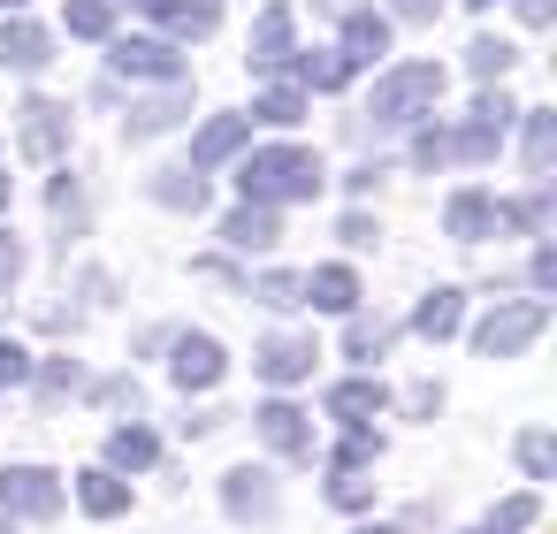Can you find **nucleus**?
Instances as JSON below:
<instances>
[{
	"label": "nucleus",
	"instance_id": "obj_32",
	"mask_svg": "<svg viewBox=\"0 0 557 534\" xmlns=\"http://www.w3.org/2000/svg\"><path fill=\"white\" fill-rule=\"evenodd\" d=\"M511 62H519V54H511L504 39H473V47H466V70H473V77H504Z\"/></svg>",
	"mask_w": 557,
	"mask_h": 534
},
{
	"label": "nucleus",
	"instance_id": "obj_24",
	"mask_svg": "<svg viewBox=\"0 0 557 534\" xmlns=\"http://www.w3.org/2000/svg\"><path fill=\"white\" fill-rule=\"evenodd\" d=\"M496 146H504V131H496V123H481V115H466V123L450 131V161H466V169L496 161Z\"/></svg>",
	"mask_w": 557,
	"mask_h": 534
},
{
	"label": "nucleus",
	"instance_id": "obj_14",
	"mask_svg": "<svg viewBox=\"0 0 557 534\" xmlns=\"http://www.w3.org/2000/svg\"><path fill=\"white\" fill-rule=\"evenodd\" d=\"M336 54H344L351 70H359V62H382V54H389V16L351 9V16H344V47H336Z\"/></svg>",
	"mask_w": 557,
	"mask_h": 534
},
{
	"label": "nucleus",
	"instance_id": "obj_38",
	"mask_svg": "<svg viewBox=\"0 0 557 534\" xmlns=\"http://www.w3.org/2000/svg\"><path fill=\"white\" fill-rule=\"evenodd\" d=\"M450 161V131H420L412 138V169H443Z\"/></svg>",
	"mask_w": 557,
	"mask_h": 534
},
{
	"label": "nucleus",
	"instance_id": "obj_29",
	"mask_svg": "<svg viewBox=\"0 0 557 534\" xmlns=\"http://www.w3.org/2000/svg\"><path fill=\"white\" fill-rule=\"evenodd\" d=\"M252 298H260L268 313H290V306H306V275H283V268H268V275H252Z\"/></svg>",
	"mask_w": 557,
	"mask_h": 534
},
{
	"label": "nucleus",
	"instance_id": "obj_36",
	"mask_svg": "<svg viewBox=\"0 0 557 534\" xmlns=\"http://www.w3.org/2000/svg\"><path fill=\"white\" fill-rule=\"evenodd\" d=\"M534 511H542L534 496H511V504H496V511H488V526H496V534H519V526H534Z\"/></svg>",
	"mask_w": 557,
	"mask_h": 534
},
{
	"label": "nucleus",
	"instance_id": "obj_31",
	"mask_svg": "<svg viewBox=\"0 0 557 534\" xmlns=\"http://www.w3.org/2000/svg\"><path fill=\"white\" fill-rule=\"evenodd\" d=\"M70 32L77 39H108L115 32V0H70Z\"/></svg>",
	"mask_w": 557,
	"mask_h": 534
},
{
	"label": "nucleus",
	"instance_id": "obj_40",
	"mask_svg": "<svg viewBox=\"0 0 557 534\" xmlns=\"http://www.w3.org/2000/svg\"><path fill=\"white\" fill-rule=\"evenodd\" d=\"M16 275H24V245H16L9 229H0V290H9Z\"/></svg>",
	"mask_w": 557,
	"mask_h": 534
},
{
	"label": "nucleus",
	"instance_id": "obj_42",
	"mask_svg": "<svg viewBox=\"0 0 557 534\" xmlns=\"http://www.w3.org/2000/svg\"><path fill=\"white\" fill-rule=\"evenodd\" d=\"M389 16H405V24H435V16H443V0H389Z\"/></svg>",
	"mask_w": 557,
	"mask_h": 534
},
{
	"label": "nucleus",
	"instance_id": "obj_25",
	"mask_svg": "<svg viewBox=\"0 0 557 534\" xmlns=\"http://www.w3.org/2000/svg\"><path fill=\"white\" fill-rule=\"evenodd\" d=\"M153 458H161V443H153V427H138V420L108 435V465H123V473H146Z\"/></svg>",
	"mask_w": 557,
	"mask_h": 534
},
{
	"label": "nucleus",
	"instance_id": "obj_28",
	"mask_svg": "<svg viewBox=\"0 0 557 534\" xmlns=\"http://www.w3.org/2000/svg\"><path fill=\"white\" fill-rule=\"evenodd\" d=\"M527 115V169H534V184L549 176V161H557V115H542V108H519Z\"/></svg>",
	"mask_w": 557,
	"mask_h": 534
},
{
	"label": "nucleus",
	"instance_id": "obj_33",
	"mask_svg": "<svg viewBox=\"0 0 557 534\" xmlns=\"http://www.w3.org/2000/svg\"><path fill=\"white\" fill-rule=\"evenodd\" d=\"M519 465H527V481H549L557 450H549V435H542V427H527V435H519Z\"/></svg>",
	"mask_w": 557,
	"mask_h": 534
},
{
	"label": "nucleus",
	"instance_id": "obj_8",
	"mask_svg": "<svg viewBox=\"0 0 557 534\" xmlns=\"http://www.w3.org/2000/svg\"><path fill=\"white\" fill-rule=\"evenodd\" d=\"M222 367H230V359H222V344H214V336H191V328L176 336V359H169L176 389H214V382H222Z\"/></svg>",
	"mask_w": 557,
	"mask_h": 534
},
{
	"label": "nucleus",
	"instance_id": "obj_22",
	"mask_svg": "<svg viewBox=\"0 0 557 534\" xmlns=\"http://www.w3.org/2000/svg\"><path fill=\"white\" fill-rule=\"evenodd\" d=\"M458 321H466V298H458V290H428V298H420V313H412V328H420L428 344L458 336Z\"/></svg>",
	"mask_w": 557,
	"mask_h": 534
},
{
	"label": "nucleus",
	"instance_id": "obj_41",
	"mask_svg": "<svg viewBox=\"0 0 557 534\" xmlns=\"http://www.w3.org/2000/svg\"><path fill=\"white\" fill-rule=\"evenodd\" d=\"M473 115H481V123H496V131H504V123H511V115H519V108H511V100H504V92H481V100H473Z\"/></svg>",
	"mask_w": 557,
	"mask_h": 534
},
{
	"label": "nucleus",
	"instance_id": "obj_9",
	"mask_svg": "<svg viewBox=\"0 0 557 534\" xmlns=\"http://www.w3.org/2000/svg\"><path fill=\"white\" fill-rule=\"evenodd\" d=\"M443 229H450L458 245H481V237H496V229H504V214H496V199H488V191H450Z\"/></svg>",
	"mask_w": 557,
	"mask_h": 534
},
{
	"label": "nucleus",
	"instance_id": "obj_16",
	"mask_svg": "<svg viewBox=\"0 0 557 534\" xmlns=\"http://www.w3.org/2000/svg\"><path fill=\"white\" fill-rule=\"evenodd\" d=\"M184 108H191V85H169V92L138 100V108H131V138H161V131H176Z\"/></svg>",
	"mask_w": 557,
	"mask_h": 534
},
{
	"label": "nucleus",
	"instance_id": "obj_17",
	"mask_svg": "<svg viewBox=\"0 0 557 534\" xmlns=\"http://www.w3.org/2000/svg\"><path fill=\"white\" fill-rule=\"evenodd\" d=\"M306 306H321V313H359V275H351V268H313V275H306Z\"/></svg>",
	"mask_w": 557,
	"mask_h": 534
},
{
	"label": "nucleus",
	"instance_id": "obj_21",
	"mask_svg": "<svg viewBox=\"0 0 557 534\" xmlns=\"http://www.w3.org/2000/svg\"><path fill=\"white\" fill-rule=\"evenodd\" d=\"M176 39H207L214 24H222V0H161V9H153Z\"/></svg>",
	"mask_w": 557,
	"mask_h": 534
},
{
	"label": "nucleus",
	"instance_id": "obj_1",
	"mask_svg": "<svg viewBox=\"0 0 557 534\" xmlns=\"http://www.w3.org/2000/svg\"><path fill=\"white\" fill-rule=\"evenodd\" d=\"M321 153H306V146H260L245 169H237V184H245V207H283V199H313L321 191Z\"/></svg>",
	"mask_w": 557,
	"mask_h": 534
},
{
	"label": "nucleus",
	"instance_id": "obj_3",
	"mask_svg": "<svg viewBox=\"0 0 557 534\" xmlns=\"http://www.w3.org/2000/svg\"><path fill=\"white\" fill-rule=\"evenodd\" d=\"M542 328H549V298H511L473 328V344H481V359H519Z\"/></svg>",
	"mask_w": 557,
	"mask_h": 534
},
{
	"label": "nucleus",
	"instance_id": "obj_48",
	"mask_svg": "<svg viewBox=\"0 0 557 534\" xmlns=\"http://www.w3.org/2000/svg\"><path fill=\"white\" fill-rule=\"evenodd\" d=\"M0 207H9V176H0Z\"/></svg>",
	"mask_w": 557,
	"mask_h": 534
},
{
	"label": "nucleus",
	"instance_id": "obj_5",
	"mask_svg": "<svg viewBox=\"0 0 557 534\" xmlns=\"http://www.w3.org/2000/svg\"><path fill=\"white\" fill-rule=\"evenodd\" d=\"M115 77H161V85H184V54L169 39H115Z\"/></svg>",
	"mask_w": 557,
	"mask_h": 534
},
{
	"label": "nucleus",
	"instance_id": "obj_10",
	"mask_svg": "<svg viewBox=\"0 0 557 534\" xmlns=\"http://www.w3.org/2000/svg\"><path fill=\"white\" fill-rule=\"evenodd\" d=\"M313 359H321V351H313V336H268V344L252 351V367H260L268 382H306V374H313Z\"/></svg>",
	"mask_w": 557,
	"mask_h": 534
},
{
	"label": "nucleus",
	"instance_id": "obj_18",
	"mask_svg": "<svg viewBox=\"0 0 557 534\" xmlns=\"http://www.w3.org/2000/svg\"><path fill=\"white\" fill-rule=\"evenodd\" d=\"M382 405H389V389H382V382H367V374H359V382H336V389H329V412H336L344 427H367V420H374Z\"/></svg>",
	"mask_w": 557,
	"mask_h": 534
},
{
	"label": "nucleus",
	"instance_id": "obj_50",
	"mask_svg": "<svg viewBox=\"0 0 557 534\" xmlns=\"http://www.w3.org/2000/svg\"><path fill=\"white\" fill-rule=\"evenodd\" d=\"M473 534H496V526H488V519H481V526H473Z\"/></svg>",
	"mask_w": 557,
	"mask_h": 534
},
{
	"label": "nucleus",
	"instance_id": "obj_20",
	"mask_svg": "<svg viewBox=\"0 0 557 534\" xmlns=\"http://www.w3.org/2000/svg\"><path fill=\"white\" fill-rule=\"evenodd\" d=\"M222 237H230L237 252H268V245L283 237V222H275V207H237V214L222 222Z\"/></svg>",
	"mask_w": 557,
	"mask_h": 534
},
{
	"label": "nucleus",
	"instance_id": "obj_6",
	"mask_svg": "<svg viewBox=\"0 0 557 534\" xmlns=\"http://www.w3.org/2000/svg\"><path fill=\"white\" fill-rule=\"evenodd\" d=\"M252 427H260V443H268V450H283V458H313V420H306L298 405H283V397H275V405H260V412H252Z\"/></svg>",
	"mask_w": 557,
	"mask_h": 534
},
{
	"label": "nucleus",
	"instance_id": "obj_43",
	"mask_svg": "<svg viewBox=\"0 0 557 534\" xmlns=\"http://www.w3.org/2000/svg\"><path fill=\"white\" fill-rule=\"evenodd\" d=\"M336 237H344V245H374V222H367V214H344V229H336Z\"/></svg>",
	"mask_w": 557,
	"mask_h": 534
},
{
	"label": "nucleus",
	"instance_id": "obj_23",
	"mask_svg": "<svg viewBox=\"0 0 557 534\" xmlns=\"http://www.w3.org/2000/svg\"><path fill=\"white\" fill-rule=\"evenodd\" d=\"M344 85H351V62H344L336 47L298 54V92H344Z\"/></svg>",
	"mask_w": 557,
	"mask_h": 534
},
{
	"label": "nucleus",
	"instance_id": "obj_34",
	"mask_svg": "<svg viewBox=\"0 0 557 534\" xmlns=\"http://www.w3.org/2000/svg\"><path fill=\"white\" fill-rule=\"evenodd\" d=\"M32 374H39V389H47V397H70V389L85 382V367H77V359H54V367H32Z\"/></svg>",
	"mask_w": 557,
	"mask_h": 534
},
{
	"label": "nucleus",
	"instance_id": "obj_51",
	"mask_svg": "<svg viewBox=\"0 0 557 534\" xmlns=\"http://www.w3.org/2000/svg\"><path fill=\"white\" fill-rule=\"evenodd\" d=\"M0 9H24V0H0Z\"/></svg>",
	"mask_w": 557,
	"mask_h": 534
},
{
	"label": "nucleus",
	"instance_id": "obj_46",
	"mask_svg": "<svg viewBox=\"0 0 557 534\" xmlns=\"http://www.w3.org/2000/svg\"><path fill=\"white\" fill-rule=\"evenodd\" d=\"M321 9H329V16H351V9H359V0H321Z\"/></svg>",
	"mask_w": 557,
	"mask_h": 534
},
{
	"label": "nucleus",
	"instance_id": "obj_45",
	"mask_svg": "<svg viewBox=\"0 0 557 534\" xmlns=\"http://www.w3.org/2000/svg\"><path fill=\"white\" fill-rule=\"evenodd\" d=\"M549 9H557V0H519V24H534V32H542V24H549Z\"/></svg>",
	"mask_w": 557,
	"mask_h": 534
},
{
	"label": "nucleus",
	"instance_id": "obj_11",
	"mask_svg": "<svg viewBox=\"0 0 557 534\" xmlns=\"http://www.w3.org/2000/svg\"><path fill=\"white\" fill-rule=\"evenodd\" d=\"M54 62V39L39 32V24H0V70H16V77H32V70H47Z\"/></svg>",
	"mask_w": 557,
	"mask_h": 534
},
{
	"label": "nucleus",
	"instance_id": "obj_12",
	"mask_svg": "<svg viewBox=\"0 0 557 534\" xmlns=\"http://www.w3.org/2000/svg\"><path fill=\"white\" fill-rule=\"evenodd\" d=\"M62 146H70V108L32 100V108H24V153H32V161H54Z\"/></svg>",
	"mask_w": 557,
	"mask_h": 534
},
{
	"label": "nucleus",
	"instance_id": "obj_30",
	"mask_svg": "<svg viewBox=\"0 0 557 534\" xmlns=\"http://www.w3.org/2000/svg\"><path fill=\"white\" fill-rule=\"evenodd\" d=\"M344 351H351L359 367H374V359L389 351V321H359V313H351V336H344Z\"/></svg>",
	"mask_w": 557,
	"mask_h": 534
},
{
	"label": "nucleus",
	"instance_id": "obj_27",
	"mask_svg": "<svg viewBox=\"0 0 557 534\" xmlns=\"http://www.w3.org/2000/svg\"><path fill=\"white\" fill-rule=\"evenodd\" d=\"M298 115H306V92H298V85H268V92L252 100V115H245V123H275V131H290Z\"/></svg>",
	"mask_w": 557,
	"mask_h": 534
},
{
	"label": "nucleus",
	"instance_id": "obj_19",
	"mask_svg": "<svg viewBox=\"0 0 557 534\" xmlns=\"http://www.w3.org/2000/svg\"><path fill=\"white\" fill-rule=\"evenodd\" d=\"M77 504H85L92 519H123V511H131V481H115L108 465H92V473H77Z\"/></svg>",
	"mask_w": 557,
	"mask_h": 534
},
{
	"label": "nucleus",
	"instance_id": "obj_37",
	"mask_svg": "<svg viewBox=\"0 0 557 534\" xmlns=\"http://www.w3.org/2000/svg\"><path fill=\"white\" fill-rule=\"evenodd\" d=\"M24 382H32V351L0 336V389H24Z\"/></svg>",
	"mask_w": 557,
	"mask_h": 534
},
{
	"label": "nucleus",
	"instance_id": "obj_7",
	"mask_svg": "<svg viewBox=\"0 0 557 534\" xmlns=\"http://www.w3.org/2000/svg\"><path fill=\"white\" fill-rule=\"evenodd\" d=\"M245 62H252L260 77L290 70V9H283V0H268V9H260V24H252V47H245Z\"/></svg>",
	"mask_w": 557,
	"mask_h": 534
},
{
	"label": "nucleus",
	"instance_id": "obj_13",
	"mask_svg": "<svg viewBox=\"0 0 557 534\" xmlns=\"http://www.w3.org/2000/svg\"><path fill=\"white\" fill-rule=\"evenodd\" d=\"M245 138H252V123H245V115H214V123H207V131L191 138V176L222 169V161H230V153H237Z\"/></svg>",
	"mask_w": 557,
	"mask_h": 534
},
{
	"label": "nucleus",
	"instance_id": "obj_35",
	"mask_svg": "<svg viewBox=\"0 0 557 534\" xmlns=\"http://www.w3.org/2000/svg\"><path fill=\"white\" fill-rule=\"evenodd\" d=\"M367 458H382V443H374L367 427H351V435H344V450H336V473H359Z\"/></svg>",
	"mask_w": 557,
	"mask_h": 534
},
{
	"label": "nucleus",
	"instance_id": "obj_26",
	"mask_svg": "<svg viewBox=\"0 0 557 534\" xmlns=\"http://www.w3.org/2000/svg\"><path fill=\"white\" fill-rule=\"evenodd\" d=\"M153 199L176 207V214H199V207H207V176H191V169H161V176H153Z\"/></svg>",
	"mask_w": 557,
	"mask_h": 534
},
{
	"label": "nucleus",
	"instance_id": "obj_49",
	"mask_svg": "<svg viewBox=\"0 0 557 534\" xmlns=\"http://www.w3.org/2000/svg\"><path fill=\"white\" fill-rule=\"evenodd\" d=\"M466 9H496V0H466Z\"/></svg>",
	"mask_w": 557,
	"mask_h": 534
},
{
	"label": "nucleus",
	"instance_id": "obj_15",
	"mask_svg": "<svg viewBox=\"0 0 557 534\" xmlns=\"http://www.w3.org/2000/svg\"><path fill=\"white\" fill-rule=\"evenodd\" d=\"M222 504H230L237 519H268V511H275V473H260V465H237V473L222 481Z\"/></svg>",
	"mask_w": 557,
	"mask_h": 534
},
{
	"label": "nucleus",
	"instance_id": "obj_44",
	"mask_svg": "<svg viewBox=\"0 0 557 534\" xmlns=\"http://www.w3.org/2000/svg\"><path fill=\"white\" fill-rule=\"evenodd\" d=\"M100 397H108V405H131V412H138V382H100Z\"/></svg>",
	"mask_w": 557,
	"mask_h": 534
},
{
	"label": "nucleus",
	"instance_id": "obj_39",
	"mask_svg": "<svg viewBox=\"0 0 557 534\" xmlns=\"http://www.w3.org/2000/svg\"><path fill=\"white\" fill-rule=\"evenodd\" d=\"M367 496H374V488H367L359 473H336V481H329V504H344V511H359Z\"/></svg>",
	"mask_w": 557,
	"mask_h": 534
},
{
	"label": "nucleus",
	"instance_id": "obj_2",
	"mask_svg": "<svg viewBox=\"0 0 557 534\" xmlns=\"http://www.w3.org/2000/svg\"><path fill=\"white\" fill-rule=\"evenodd\" d=\"M435 100H443V70H435V62H405V70H389V77L374 85L367 115H374V131H405V123L435 115Z\"/></svg>",
	"mask_w": 557,
	"mask_h": 534
},
{
	"label": "nucleus",
	"instance_id": "obj_52",
	"mask_svg": "<svg viewBox=\"0 0 557 534\" xmlns=\"http://www.w3.org/2000/svg\"><path fill=\"white\" fill-rule=\"evenodd\" d=\"M138 9H161V0H138Z\"/></svg>",
	"mask_w": 557,
	"mask_h": 534
},
{
	"label": "nucleus",
	"instance_id": "obj_47",
	"mask_svg": "<svg viewBox=\"0 0 557 534\" xmlns=\"http://www.w3.org/2000/svg\"><path fill=\"white\" fill-rule=\"evenodd\" d=\"M359 534H397V526H359Z\"/></svg>",
	"mask_w": 557,
	"mask_h": 534
},
{
	"label": "nucleus",
	"instance_id": "obj_53",
	"mask_svg": "<svg viewBox=\"0 0 557 534\" xmlns=\"http://www.w3.org/2000/svg\"><path fill=\"white\" fill-rule=\"evenodd\" d=\"M0 534H16V526H9V519H0Z\"/></svg>",
	"mask_w": 557,
	"mask_h": 534
},
{
	"label": "nucleus",
	"instance_id": "obj_4",
	"mask_svg": "<svg viewBox=\"0 0 557 534\" xmlns=\"http://www.w3.org/2000/svg\"><path fill=\"white\" fill-rule=\"evenodd\" d=\"M0 511L9 519H54L62 511V481L47 465H9L0 473Z\"/></svg>",
	"mask_w": 557,
	"mask_h": 534
}]
</instances>
